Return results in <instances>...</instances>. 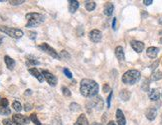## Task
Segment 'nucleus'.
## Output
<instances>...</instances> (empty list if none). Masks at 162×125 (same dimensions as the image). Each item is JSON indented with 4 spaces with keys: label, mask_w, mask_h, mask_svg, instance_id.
Instances as JSON below:
<instances>
[{
    "label": "nucleus",
    "mask_w": 162,
    "mask_h": 125,
    "mask_svg": "<svg viewBox=\"0 0 162 125\" xmlns=\"http://www.w3.org/2000/svg\"><path fill=\"white\" fill-rule=\"evenodd\" d=\"M119 97L123 100V101H127V100L130 98V92L127 89H123L121 90V92L119 93Z\"/></svg>",
    "instance_id": "obj_21"
},
{
    "label": "nucleus",
    "mask_w": 162,
    "mask_h": 125,
    "mask_svg": "<svg viewBox=\"0 0 162 125\" xmlns=\"http://www.w3.org/2000/svg\"><path fill=\"white\" fill-rule=\"evenodd\" d=\"M32 92H31V90H30V89H28V90H26V92H25V94H31Z\"/></svg>",
    "instance_id": "obj_41"
},
{
    "label": "nucleus",
    "mask_w": 162,
    "mask_h": 125,
    "mask_svg": "<svg viewBox=\"0 0 162 125\" xmlns=\"http://www.w3.org/2000/svg\"><path fill=\"white\" fill-rule=\"evenodd\" d=\"M4 62L5 64H6V66L9 70H13L14 67H15V60L12 59L10 56H8V55H5L4 56Z\"/></svg>",
    "instance_id": "obj_14"
},
{
    "label": "nucleus",
    "mask_w": 162,
    "mask_h": 125,
    "mask_svg": "<svg viewBox=\"0 0 162 125\" xmlns=\"http://www.w3.org/2000/svg\"><path fill=\"white\" fill-rule=\"evenodd\" d=\"M74 125H89L88 119H87V117H86V115L85 114H81Z\"/></svg>",
    "instance_id": "obj_20"
},
{
    "label": "nucleus",
    "mask_w": 162,
    "mask_h": 125,
    "mask_svg": "<svg viewBox=\"0 0 162 125\" xmlns=\"http://www.w3.org/2000/svg\"><path fill=\"white\" fill-rule=\"evenodd\" d=\"M92 125H100V123H98V122H95V123H93Z\"/></svg>",
    "instance_id": "obj_43"
},
{
    "label": "nucleus",
    "mask_w": 162,
    "mask_h": 125,
    "mask_svg": "<svg viewBox=\"0 0 162 125\" xmlns=\"http://www.w3.org/2000/svg\"><path fill=\"white\" fill-rule=\"evenodd\" d=\"M159 43H160V44H162V37H161V38H160V40H159Z\"/></svg>",
    "instance_id": "obj_45"
},
{
    "label": "nucleus",
    "mask_w": 162,
    "mask_h": 125,
    "mask_svg": "<svg viewBox=\"0 0 162 125\" xmlns=\"http://www.w3.org/2000/svg\"><path fill=\"white\" fill-rule=\"evenodd\" d=\"M156 115H157V110L154 107H151L146 111V118L150 120V121H152V120L156 118Z\"/></svg>",
    "instance_id": "obj_16"
},
{
    "label": "nucleus",
    "mask_w": 162,
    "mask_h": 125,
    "mask_svg": "<svg viewBox=\"0 0 162 125\" xmlns=\"http://www.w3.org/2000/svg\"><path fill=\"white\" fill-rule=\"evenodd\" d=\"M115 56H116V58L119 60V61H123V60L125 59L123 48L121 46H118L115 48Z\"/></svg>",
    "instance_id": "obj_19"
},
{
    "label": "nucleus",
    "mask_w": 162,
    "mask_h": 125,
    "mask_svg": "<svg viewBox=\"0 0 162 125\" xmlns=\"http://www.w3.org/2000/svg\"><path fill=\"white\" fill-rule=\"evenodd\" d=\"M30 120H31V121L35 124V125H42L41 124V122H40V120L38 119V117H37V114H35V113H33V114H31L30 115Z\"/></svg>",
    "instance_id": "obj_25"
},
{
    "label": "nucleus",
    "mask_w": 162,
    "mask_h": 125,
    "mask_svg": "<svg viewBox=\"0 0 162 125\" xmlns=\"http://www.w3.org/2000/svg\"><path fill=\"white\" fill-rule=\"evenodd\" d=\"M2 123H3V125H18L14 121H12V119H4Z\"/></svg>",
    "instance_id": "obj_31"
},
{
    "label": "nucleus",
    "mask_w": 162,
    "mask_h": 125,
    "mask_svg": "<svg viewBox=\"0 0 162 125\" xmlns=\"http://www.w3.org/2000/svg\"><path fill=\"white\" fill-rule=\"evenodd\" d=\"M139 79H140V72L135 69H131L126 71L123 75V78H121L123 82L127 85H132L137 83L139 81Z\"/></svg>",
    "instance_id": "obj_3"
},
{
    "label": "nucleus",
    "mask_w": 162,
    "mask_h": 125,
    "mask_svg": "<svg viewBox=\"0 0 162 125\" xmlns=\"http://www.w3.org/2000/svg\"><path fill=\"white\" fill-rule=\"evenodd\" d=\"M113 10H114V6L113 4L111 2H107L104 5V15L107 16H111L113 13Z\"/></svg>",
    "instance_id": "obj_13"
},
{
    "label": "nucleus",
    "mask_w": 162,
    "mask_h": 125,
    "mask_svg": "<svg viewBox=\"0 0 162 125\" xmlns=\"http://www.w3.org/2000/svg\"><path fill=\"white\" fill-rule=\"evenodd\" d=\"M152 0H143V3L145 5H150V4H152Z\"/></svg>",
    "instance_id": "obj_38"
},
{
    "label": "nucleus",
    "mask_w": 162,
    "mask_h": 125,
    "mask_svg": "<svg viewBox=\"0 0 162 125\" xmlns=\"http://www.w3.org/2000/svg\"><path fill=\"white\" fill-rule=\"evenodd\" d=\"M111 97H113V91L109 92V95L108 100H107V103H108V107H109V108L110 107V100H111Z\"/></svg>",
    "instance_id": "obj_36"
},
{
    "label": "nucleus",
    "mask_w": 162,
    "mask_h": 125,
    "mask_svg": "<svg viewBox=\"0 0 162 125\" xmlns=\"http://www.w3.org/2000/svg\"><path fill=\"white\" fill-rule=\"evenodd\" d=\"M89 37L90 39V41H93L94 43H99L100 40H102V32L98 29H94L92 31H90Z\"/></svg>",
    "instance_id": "obj_8"
},
{
    "label": "nucleus",
    "mask_w": 162,
    "mask_h": 125,
    "mask_svg": "<svg viewBox=\"0 0 162 125\" xmlns=\"http://www.w3.org/2000/svg\"><path fill=\"white\" fill-rule=\"evenodd\" d=\"M64 73H65L66 76H67L68 78H70V79L73 77V74H72V72H71L68 68H65V69H64Z\"/></svg>",
    "instance_id": "obj_34"
},
{
    "label": "nucleus",
    "mask_w": 162,
    "mask_h": 125,
    "mask_svg": "<svg viewBox=\"0 0 162 125\" xmlns=\"http://www.w3.org/2000/svg\"><path fill=\"white\" fill-rule=\"evenodd\" d=\"M26 64H27V66H32V65H39L40 62L38 61L37 59H27V61H26Z\"/></svg>",
    "instance_id": "obj_27"
},
{
    "label": "nucleus",
    "mask_w": 162,
    "mask_h": 125,
    "mask_svg": "<svg viewBox=\"0 0 162 125\" xmlns=\"http://www.w3.org/2000/svg\"><path fill=\"white\" fill-rule=\"evenodd\" d=\"M99 89H100L99 84L95 82V80L86 78L81 81L80 91H81V94L85 97H88V98L95 97L99 93Z\"/></svg>",
    "instance_id": "obj_1"
},
{
    "label": "nucleus",
    "mask_w": 162,
    "mask_h": 125,
    "mask_svg": "<svg viewBox=\"0 0 162 125\" xmlns=\"http://www.w3.org/2000/svg\"><path fill=\"white\" fill-rule=\"evenodd\" d=\"M62 91H63V94L65 95V96H67V97H69V96H71V91H70V89L68 88V87H66V86H63L62 87Z\"/></svg>",
    "instance_id": "obj_30"
},
{
    "label": "nucleus",
    "mask_w": 162,
    "mask_h": 125,
    "mask_svg": "<svg viewBox=\"0 0 162 125\" xmlns=\"http://www.w3.org/2000/svg\"><path fill=\"white\" fill-rule=\"evenodd\" d=\"M108 125H116V124H115V123H114L113 121H109Z\"/></svg>",
    "instance_id": "obj_42"
},
{
    "label": "nucleus",
    "mask_w": 162,
    "mask_h": 125,
    "mask_svg": "<svg viewBox=\"0 0 162 125\" xmlns=\"http://www.w3.org/2000/svg\"><path fill=\"white\" fill-rule=\"evenodd\" d=\"M24 2H25L24 0H10L9 1V3L11 5H13V6H16V5H21Z\"/></svg>",
    "instance_id": "obj_29"
},
{
    "label": "nucleus",
    "mask_w": 162,
    "mask_h": 125,
    "mask_svg": "<svg viewBox=\"0 0 162 125\" xmlns=\"http://www.w3.org/2000/svg\"><path fill=\"white\" fill-rule=\"evenodd\" d=\"M130 45L134 51H136L137 53L142 52L144 49V43L141 41H137V40H132V41L130 42Z\"/></svg>",
    "instance_id": "obj_9"
},
{
    "label": "nucleus",
    "mask_w": 162,
    "mask_h": 125,
    "mask_svg": "<svg viewBox=\"0 0 162 125\" xmlns=\"http://www.w3.org/2000/svg\"><path fill=\"white\" fill-rule=\"evenodd\" d=\"M11 113V110L8 107H1L0 106V115H9Z\"/></svg>",
    "instance_id": "obj_28"
},
{
    "label": "nucleus",
    "mask_w": 162,
    "mask_h": 125,
    "mask_svg": "<svg viewBox=\"0 0 162 125\" xmlns=\"http://www.w3.org/2000/svg\"><path fill=\"white\" fill-rule=\"evenodd\" d=\"M159 34H162V31H160V32H159Z\"/></svg>",
    "instance_id": "obj_46"
},
{
    "label": "nucleus",
    "mask_w": 162,
    "mask_h": 125,
    "mask_svg": "<svg viewBox=\"0 0 162 125\" xmlns=\"http://www.w3.org/2000/svg\"><path fill=\"white\" fill-rule=\"evenodd\" d=\"M42 74H43V76H44V79L49 83V85H51V86H56V85H57L58 79L51 72H49L48 70H43Z\"/></svg>",
    "instance_id": "obj_7"
},
{
    "label": "nucleus",
    "mask_w": 162,
    "mask_h": 125,
    "mask_svg": "<svg viewBox=\"0 0 162 125\" xmlns=\"http://www.w3.org/2000/svg\"><path fill=\"white\" fill-rule=\"evenodd\" d=\"M28 71H29L30 74L33 75V76H34L35 78H37V80H38L39 82H43V81H44V76H43L42 72H40L36 67L30 68V69L28 70Z\"/></svg>",
    "instance_id": "obj_10"
},
{
    "label": "nucleus",
    "mask_w": 162,
    "mask_h": 125,
    "mask_svg": "<svg viewBox=\"0 0 162 125\" xmlns=\"http://www.w3.org/2000/svg\"><path fill=\"white\" fill-rule=\"evenodd\" d=\"M85 7L88 11H93L97 7V4L95 1H86L85 2Z\"/></svg>",
    "instance_id": "obj_22"
},
{
    "label": "nucleus",
    "mask_w": 162,
    "mask_h": 125,
    "mask_svg": "<svg viewBox=\"0 0 162 125\" xmlns=\"http://www.w3.org/2000/svg\"><path fill=\"white\" fill-rule=\"evenodd\" d=\"M161 78H162V72L160 71V70H156V71H154L152 73V75H151V79L154 80V81L160 80Z\"/></svg>",
    "instance_id": "obj_23"
},
{
    "label": "nucleus",
    "mask_w": 162,
    "mask_h": 125,
    "mask_svg": "<svg viewBox=\"0 0 162 125\" xmlns=\"http://www.w3.org/2000/svg\"><path fill=\"white\" fill-rule=\"evenodd\" d=\"M8 100L6 98H1V100H0V106L1 107H7L8 106Z\"/></svg>",
    "instance_id": "obj_32"
},
{
    "label": "nucleus",
    "mask_w": 162,
    "mask_h": 125,
    "mask_svg": "<svg viewBox=\"0 0 162 125\" xmlns=\"http://www.w3.org/2000/svg\"><path fill=\"white\" fill-rule=\"evenodd\" d=\"M0 31L5 33L8 36L12 37L14 39H19L23 36V31L21 29L18 28H13V27H8V26H0Z\"/></svg>",
    "instance_id": "obj_4"
},
{
    "label": "nucleus",
    "mask_w": 162,
    "mask_h": 125,
    "mask_svg": "<svg viewBox=\"0 0 162 125\" xmlns=\"http://www.w3.org/2000/svg\"><path fill=\"white\" fill-rule=\"evenodd\" d=\"M25 111H30V110L32 109V105L31 104H29V103H26L25 104Z\"/></svg>",
    "instance_id": "obj_37"
},
{
    "label": "nucleus",
    "mask_w": 162,
    "mask_h": 125,
    "mask_svg": "<svg viewBox=\"0 0 162 125\" xmlns=\"http://www.w3.org/2000/svg\"><path fill=\"white\" fill-rule=\"evenodd\" d=\"M26 19H27V28H32V27H37L40 24H42L45 21V16L43 14L36 13V12H31L26 14Z\"/></svg>",
    "instance_id": "obj_2"
},
{
    "label": "nucleus",
    "mask_w": 162,
    "mask_h": 125,
    "mask_svg": "<svg viewBox=\"0 0 162 125\" xmlns=\"http://www.w3.org/2000/svg\"><path fill=\"white\" fill-rule=\"evenodd\" d=\"M148 97H149L150 100H152V101H156V100L159 99L160 93H159V91L157 89H151V90H149Z\"/></svg>",
    "instance_id": "obj_18"
},
{
    "label": "nucleus",
    "mask_w": 162,
    "mask_h": 125,
    "mask_svg": "<svg viewBox=\"0 0 162 125\" xmlns=\"http://www.w3.org/2000/svg\"><path fill=\"white\" fill-rule=\"evenodd\" d=\"M38 48L40 50H42V51H44L45 53H47L48 55H50V56L53 57L54 59H58V60L61 59V56L57 53V51H56V50L53 47L50 46L48 43H42V44H40L39 46H38Z\"/></svg>",
    "instance_id": "obj_5"
},
{
    "label": "nucleus",
    "mask_w": 162,
    "mask_h": 125,
    "mask_svg": "<svg viewBox=\"0 0 162 125\" xmlns=\"http://www.w3.org/2000/svg\"><path fill=\"white\" fill-rule=\"evenodd\" d=\"M115 23H116V18H113V30L116 29V27H115Z\"/></svg>",
    "instance_id": "obj_39"
},
{
    "label": "nucleus",
    "mask_w": 162,
    "mask_h": 125,
    "mask_svg": "<svg viewBox=\"0 0 162 125\" xmlns=\"http://www.w3.org/2000/svg\"><path fill=\"white\" fill-rule=\"evenodd\" d=\"M12 121H14L18 125H26L31 121V120H30L29 117L25 116V115H22V114H13Z\"/></svg>",
    "instance_id": "obj_6"
},
{
    "label": "nucleus",
    "mask_w": 162,
    "mask_h": 125,
    "mask_svg": "<svg viewBox=\"0 0 162 125\" xmlns=\"http://www.w3.org/2000/svg\"><path fill=\"white\" fill-rule=\"evenodd\" d=\"M92 105H93V106H94L95 109L102 110L103 107H104V101H103L102 97H100V96L94 97L93 100H92Z\"/></svg>",
    "instance_id": "obj_12"
},
{
    "label": "nucleus",
    "mask_w": 162,
    "mask_h": 125,
    "mask_svg": "<svg viewBox=\"0 0 162 125\" xmlns=\"http://www.w3.org/2000/svg\"><path fill=\"white\" fill-rule=\"evenodd\" d=\"M2 40H3V38L0 37V45H1V43H2Z\"/></svg>",
    "instance_id": "obj_44"
},
{
    "label": "nucleus",
    "mask_w": 162,
    "mask_h": 125,
    "mask_svg": "<svg viewBox=\"0 0 162 125\" xmlns=\"http://www.w3.org/2000/svg\"><path fill=\"white\" fill-rule=\"evenodd\" d=\"M103 90H104V92H105V93H108V92H110V91H111V90H110V87L109 86L108 84H104V85Z\"/></svg>",
    "instance_id": "obj_35"
},
{
    "label": "nucleus",
    "mask_w": 162,
    "mask_h": 125,
    "mask_svg": "<svg viewBox=\"0 0 162 125\" xmlns=\"http://www.w3.org/2000/svg\"><path fill=\"white\" fill-rule=\"evenodd\" d=\"M12 107H13V109L15 110V111H17V112H20L22 110V105L19 101H13Z\"/></svg>",
    "instance_id": "obj_26"
},
{
    "label": "nucleus",
    "mask_w": 162,
    "mask_h": 125,
    "mask_svg": "<svg viewBox=\"0 0 162 125\" xmlns=\"http://www.w3.org/2000/svg\"><path fill=\"white\" fill-rule=\"evenodd\" d=\"M28 36L30 39H32V40H35L37 37V33L35 32V31H29L28 32Z\"/></svg>",
    "instance_id": "obj_33"
},
{
    "label": "nucleus",
    "mask_w": 162,
    "mask_h": 125,
    "mask_svg": "<svg viewBox=\"0 0 162 125\" xmlns=\"http://www.w3.org/2000/svg\"><path fill=\"white\" fill-rule=\"evenodd\" d=\"M68 3H69V11L71 13H75L80 6L79 1H76V0H69Z\"/></svg>",
    "instance_id": "obj_15"
},
{
    "label": "nucleus",
    "mask_w": 162,
    "mask_h": 125,
    "mask_svg": "<svg viewBox=\"0 0 162 125\" xmlns=\"http://www.w3.org/2000/svg\"><path fill=\"white\" fill-rule=\"evenodd\" d=\"M70 109L72 110V111H74V112H77V111H81L82 107H81L80 104H77V103L73 102V103L70 104Z\"/></svg>",
    "instance_id": "obj_24"
},
{
    "label": "nucleus",
    "mask_w": 162,
    "mask_h": 125,
    "mask_svg": "<svg viewBox=\"0 0 162 125\" xmlns=\"http://www.w3.org/2000/svg\"><path fill=\"white\" fill-rule=\"evenodd\" d=\"M157 65H158V61H156L153 65H151V69H155V66H157Z\"/></svg>",
    "instance_id": "obj_40"
},
{
    "label": "nucleus",
    "mask_w": 162,
    "mask_h": 125,
    "mask_svg": "<svg viewBox=\"0 0 162 125\" xmlns=\"http://www.w3.org/2000/svg\"><path fill=\"white\" fill-rule=\"evenodd\" d=\"M115 118H116V122H118V125H125L126 124V120L124 117L123 112L121 111L120 109H118L115 112Z\"/></svg>",
    "instance_id": "obj_11"
},
{
    "label": "nucleus",
    "mask_w": 162,
    "mask_h": 125,
    "mask_svg": "<svg viewBox=\"0 0 162 125\" xmlns=\"http://www.w3.org/2000/svg\"><path fill=\"white\" fill-rule=\"evenodd\" d=\"M159 52V49L157 47H154V46H151V47H148L147 48V51H146V53H147V56L150 57V58H156V56H157V54Z\"/></svg>",
    "instance_id": "obj_17"
}]
</instances>
